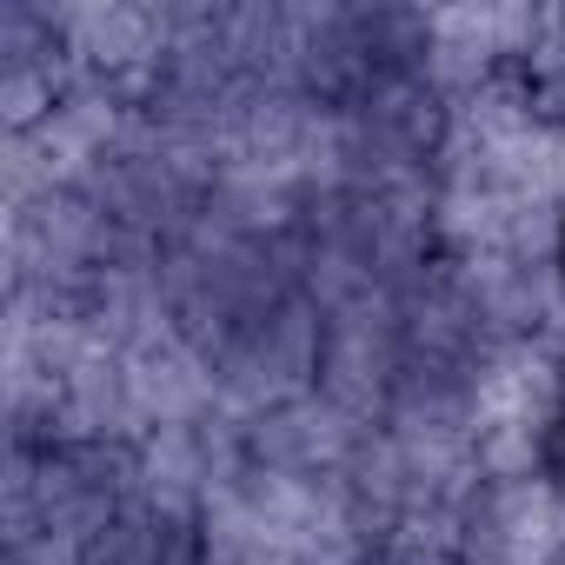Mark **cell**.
I'll use <instances>...</instances> for the list:
<instances>
[{
	"instance_id": "obj_2",
	"label": "cell",
	"mask_w": 565,
	"mask_h": 565,
	"mask_svg": "<svg viewBox=\"0 0 565 565\" xmlns=\"http://www.w3.org/2000/svg\"><path fill=\"white\" fill-rule=\"evenodd\" d=\"M552 259H558V287H565V213H558V239H552Z\"/></svg>"
},
{
	"instance_id": "obj_1",
	"label": "cell",
	"mask_w": 565,
	"mask_h": 565,
	"mask_svg": "<svg viewBox=\"0 0 565 565\" xmlns=\"http://www.w3.org/2000/svg\"><path fill=\"white\" fill-rule=\"evenodd\" d=\"M519 107H525L539 127L565 134V61H532V67H525V87H519Z\"/></svg>"
}]
</instances>
